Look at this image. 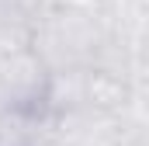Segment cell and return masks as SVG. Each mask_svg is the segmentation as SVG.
Wrapping results in <instances>:
<instances>
[{
  "mask_svg": "<svg viewBox=\"0 0 149 146\" xmlns=\"http://www.w3.org/2000/svg\"><path fill=\"white\" fill-rule=\"evenodd\" d=\"M49 4H52V0H0V7H7L14 18H21V21H28V25L35 21Z\"/></svg>",
  "mask_w": 149,
  "mask_h": 146,
  "instance_id": "obj_3",
  "label": "cell"
},
{
  "mask_svg": "<svg viewBox=\"0 0 149 146\" xmlns=\"http://www.w3.org/2000/svg\"><path fill=\"white\" fill-rule=\"evenodd\" d=\"M111 42L114 35L108 28V14L49 4L31 21V49L38 52L49 77L83 70V66H101Z\"/></svg>",
  "mask_w": 149,
  "mask_h": 146,
  "instance_id": "obj_1",
  "label": "cell"
},
{
  "mask_svg": "<svg viewBox=\"0 0 149 146\" xmlns=\"http://www.w3.org/2000/svg\"><path fill=\"white\" fill-rule=\"evenodd\" d=\"M42 108L0 111V146H38Z\"/></svg>",
  "mask_w": 149,
  "mask_h": 146,
  "instance_id": "obj_2",
  "label": "cell"
}]
</instances>
